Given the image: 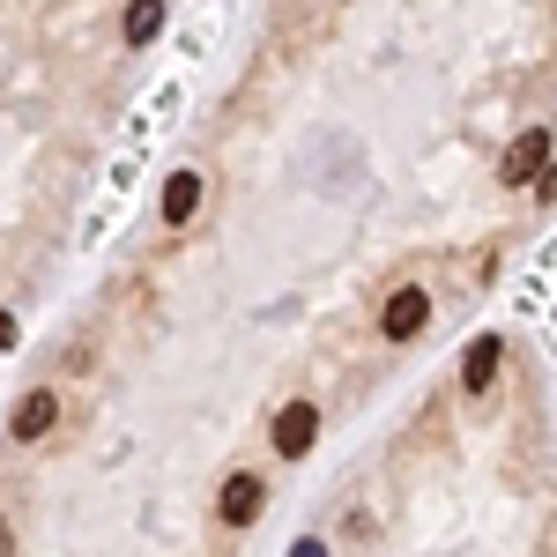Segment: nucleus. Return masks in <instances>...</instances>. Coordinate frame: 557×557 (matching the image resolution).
<instances>
[{
	"instance_id": "nucleus-1",
	"label": "nucleus",
	"mask_w": 557,
	"mask_h": 557,
	"mask_svg": "<svg viewBox=\"0 0 557 557\" xmlns=\"http://www.w3.org/2000/svg\"><path fill=\"white\" fill-rule=\"evenodd\" d=\"M52 424H60V394L30 386V394L15 401V417H8V438H15V446H38V438H45Z\"/></svg>"
},
{
	"instance_id": "nucleus-2",
	"label": "nucleus",
	"mask_w": 557,
	"mask_h": 557,
	"mask_svg": "<svg viewBox=\"0 0 557 557\" xmlns=\"http://www.w3.org/2000/svg\"><path fill=\"white\" fill-rule=\"evenodd\" d=\"M312 438H320V409L312 401H283L275 409V454L298 461V454H312Z\"/></svg>"
},
{
	"instance_id": "nucleus-3",
	"label": "nucleus",
	"mask_w": 557,
	"mask_h": 557,
	"mask_svg": "<svg viewBox=\"0 0 557 557\" xmlns=\"http://www.w3.org/2000/svg\"><path fill=\"white\" fill-rule=\"evenodd\" d=\"M260 506H268V483H260L253 469H238L231 483H223V498H215V513H223V528H253Z\"/></svg>"
},
{
	"instance_id": "nucleus-4",
	"label": "nucleus",
	"mask_w": 557,
	"mask_h": 557,
	"mask_svg": "<svg viewBox=\"0 0 557 557\" xmlns=\"http://www.w3.org/2000/svg\"><path fill=\"white\" fill-rule=\"evenodd\" d=\"M424 320H431V298L417 290V283H401V290L386 298V312H380V327L394 335V343H409V335H424Z\"/></svg>"
},
{
	"instance_id": "nucleus-5",
	"label": "nucleus",
	"mask_w": 557,
	"mask_h": 557,
	"mask_svg": "<svg viewBox=\"0 0 557 557\" xmlns=\"http://www.w3.org/2000/svg\"><path fill=\"white\" fill-rule=\"evenodd\" d=\"M543 164H550V134H543V127H528V134L513 141V149H506L498 178H506V186H535V172H543Z\"/></svg>"
},
{
	"instance_id": "nucleus-6",
	"label": "nucleus",
	"mask_w": 557,
	"mask_h": 557,
	"mask_svg": "<svg viewBox=\"0 0 557 557\" xmlns=\"http://www.w3.org/2000/svg\"><path fill=\"white\" fill-rule=\"evenodd\" d=\"M498 364H506V335H475L469 364H461V394H491V380H498Z\"/></svg>"
},
{
	"instance_id": "nucleus-7",
	"label": "nucleus",
	"mask_w": 557,
	"mask_h": 557,
	"mask_svg": "<svg viewBox=\"0 0 557 557\" xmlns=\"http://www.w3.org/2000/svg\"><path fill=\"white\" fill-rule=\"evenodd\" d=\"M157 209H164V223H172V231H178V223H194V209H201V172H172Z\"/></svg>"
},
{
	"instance_id": "nucleus-8",
	"label": "nucleus",
	"mask_w": 557,
	"mask_h": 557,
	"mask_svg": "<svg viewBox=\"0 0 557 557\" xmlns=\"http://www.w3.org/2000/svg\"><path fill=\"white\" fill-rule=\"evenodd\" d=\"M164 30V0H127V15H120V38L127 45H149Z\"/></svg>"
},
{
	"instance_id": "nucleus-9",
	"label": "nucleus",
	"mask_w": 557,
	"mask_h": 557,
	"mask_svg": "<svg viewBox=\"0 0 557 557\" xmlns=\"http://www.w3.org/2000/svg\"><path fill=\"white\" fill-rule=\"evenodd\" d=\"M15 349V312H0V357Z\"/></svg>"
},
{
	"instance_id": "nucleus-10",
	"label": "nucleus",
	"mask_w": 557,
	"mask_h": 557,
	"mask_svg": "<svg viewBox=\"0 0 557 557\" xmlns=\"http://www.w3.org/2000/svg\"><path fill=\"white\" fill-rule=\"evenodd\" d=\"M290 557H327V543H320V535H305V543H298Z\"/></svg>"
},
{
	"instance_id": "nucleus-11",
	"label": "nucleus",
	"mask_w": 557,
	"mask_h": 557,
	"mask_svg": "<svg viewBox=\"0 0 557 557\" xmlns=\"http://www.w3.org/2000/svg\"><path fill=\"white\" fill-rule=\"evenodd\" d=\"M0 557H15V528L8 520H0Z\"/></svg>"
}]
</instances>
